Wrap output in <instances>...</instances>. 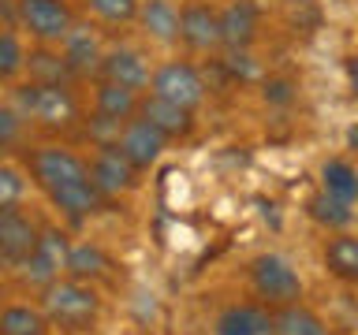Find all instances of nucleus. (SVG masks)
<instances>
[{
    "mask_svg": "<svg viewBox=\"0 0 358 335\" xmlns=\"http://www.w3.org/2000/svg\"><path fill=\"white\" fill-rule=\"evenodd\" d=\"M41 317L60 332H90L101 317V298L83 279H52L41 287Z\"/></svg>",
    "mask_w": 358,
    "mask_h": 335,
    "instance_id": "1",
    "label": "nucleus"
},
{
    "mask_svg": "<svg viewBox=\"0 0 358 335\" xmlns=\"http://www.w3.org/2000/svg\"><path fill=\"white\" fill-rule=\"evenodd\" d=\"M15 108L22 112L27 123H38L45 131H71L83 108L71 86H45V82H27L15 89Z\"/></svg>",
    "mask_w": 358,
    "mask_h": 335,
    "instance_id": "2",
    "label": "nucleus"
},
{
    "mask_svg": "<svg viewBox=\"0 0 358 335\" xmlns=\"http://www.w3.org/2000/svg\"><path fill=\"white\" fill-rule=\"evenodd\" d=\"M150 94L172 100V105L187 108V112H198L209 97V86H206V75H201L194 64L164 60V64H157L153 75H150Z\"/></svg>",
    "mask_w": 358,
    "mask_h": 335,
    "instance_id": "3",
    "label": "nucleus"
},
{
    "mask_svg": "<svg viewBox=\"0 0 358 335\" xmlns=\"http://www.w3.org/2000/svg\"><path fill=\"white\" fill-rule=\"evenodd\" d=\"M250 283L265 306H291L302 302V276L280 253H257L250 261Z\"/></svg>",
    "mask_w": 358,
    "mask_h": 335,
    "instance_id": "4",
    "label": "nucleus"
},
{
    "mask_svg": "<svg viewBox=\"0 0 358 335\" xmlns=\"http://www.w3.org/2000/svg\"><path fill=\"white\" fill-rule=\"evenodd\" d=\"M71 22L75 11L67 0H15V27L27 30L38 45H60Z\"/></svg>",
    "mask_w": 358,
    "mask_h": 335,
    "instance_id": "5",
    "label": "nucleus"
},
{
    "mask_svg": "<svg viewBox=\"0 0 358 335\" xmlns=\"http://www.w3.org/2000/svg\"><path fill=\"white\" fill-rule=\"evenodd\" d=\"M30 175H34V183H38L45 194L56 190V186L90 179L86 175V161L75 149H67V145H38V149L30 153Z\"/></svg>",
    "mask_w": 358,
    "mask_h": 335,
    "instance_id": "6",
    "label": "nucleus"
},
{
    "mask_svg": "<svg viewBox=\"0 0 358 335\" xmlns=\"http://www.w3.org/2000/svg\"><path fill=\"white\" fill-rule=\"evenodd\" d=\"M150 75H153L150 60H145V52L134 49V45H112V49L101 52L97 78H105V82H116L123 89L145 94V89H150Z\"/></svg>",
    "mask_w": 358,
    "mask_h": 335,
    "instance_id": "7",
    "label": "nucleus"
},
{
    "mask_svg": "<svg viewBox=\"0 0 358 335\" xmlns=\"http://www.w3.org/2000/svg\"><path fill=\"white\" fill-rule=\"evenodd\" d=\"M86 175L97 186L101 198H120V194H131L138 186V172L123 161V153L116 145H97L94 156L86 161Z\"/></svg>",
    "mask_w": 358,
    "mask_h": 335,
    "instance_id": "8",
    "label": "nucleus"
},
{
    "mask_svg": "<svg viewBox=\"0 0 358 335\" xmlns=\"http://www.w3.org/2000/svg\"><path fill=\"white\" fill-rule=\"evenodd\" d=\"M67 234L56 231V228H41L38 231V246H34V253L27 261L19 265L22 279H27L30 287H45L52 283V279H60L64 265H67Z\"/></svg>",
    "mask_w": 358,
    "mask_h": 335,
    "instance_id": "9",
    "label": "nucleus"
},
{
    "mask_svg": "<svg viewBox=\"0 0 358 335\" xmlns=\"http://www.w3.org/2000/svg\"><path fill=\"white\" fill-rule=\"evenodd\" d=\"M168 142L161 131H153L145 119H138V116H131L127 123L120 127V138H116V149L123 153V161H127L134 172H150V168L164 156V149H168Z\"/></svg>",
    "mask_w": 358,
    "mask_h": 335,
    "instance_id": "10",
    "label": "nucleus"
},
{
    "mask_svg": "<svg viewBox=\"0 0 358 335\" xmlns=\"http://www.w3.org/2000/svg\"><path fill=\"white\" fill-rule=\"evenodd\" d=\"M64 56V64L71 67L75 78H90L97 75V64H101V52H105V45H101V34L97 27H90V22H71V30L64 34V41L56 45Z\"/></svg>",
    "mask_w": 358,
    "mask_h": 335,
    "instance_id": "11",
    "label": "nucleus"
},
{
    "mask_svg": "<svg viewBox=\"0 0 358 335\" xmlns=\"http://www.w3.org/2000/svg\"><path fill=\"white\" fill-rule=\"evenodd\" d=\"M138 119H145L153 131H161L168 142H179V138H190L194 134V112L172 105V100L157 97V94H138V112H134Z\"/></svg>",
    "mask_w": 358,
    "mask_h": 335,
    "instance_id": "12",
    "label": "nucleus"
},
{
    "mask_svg": "<svg viewBox=\"0 0 358 335\" xmlns=\"http://www.w3.org/2000/svg\"><path fill=\"white\" fill-rule=\"evenodd\" d=\"M179 41L190 52H217L220 49V22H217V8L190 0L179 8Z\"/></svg>",
    "mask_w": 358,
    "mask_h": 335,
    "instance_id": "13",
    "label": "nucleus"
},
{
    "mask_svg": "<svg viewBox=\"0 0 358 335\" xmlns=\"http://www.w3.org/2000/svg\"><path fill=\"white\" fill-rule=\"evenodd\" d=\"M38 231L41 228L27 216V212L8 209L4 216H0V265L19 268L34 253V246H38Z\"/></svg>",
    "mask_w": 358,
    "mask_h": 335,
    "instance_id": "14",
    "label": "nucleus"
},
{
    "mask_svg": "<svg viewBox=\"0 0 358 335\" xmlns=\"http://www.w3.org/2000/svg\"><path fill=\"white\" fill-rule=\"evenodd\" d=\"M134 22L153 45H164V49L179 45V8L172 0H138Z\"/></svg>",
    "mask_w": 358,
    "mask_h": 335,
    "instance_id": "15",
    "label": "nucleus"
},
{
    "mask_svg": "<svg viewBox=\"0 0 358 335\" xmlns=\"http://www.w3.org/2000/svg\"><path fill=\"white\" fill-rule=\"evenodd\" d=\"M220 49H250L257 38V8L250 0H231L217 11Z\"/></svg>",
    "mask_w": 358,
    "mask_h": 335,
    "instance_id": "16",
    "label": "nucleus"
},
{
    "mask_svg": "<svg viewBox=\"0 0 358 335\" xmlns=\"http://www.w3.org/2000/svg\"><path fill=\"white\" fill-rule=\"evenodd\" d=\"M217 335H273V313L265 306H228L217 317Z\"/></svg>",
    "mask_w": 358,
    "mask_h": 335,
    "instance_id": "17",
    "label": "nucleus"
},
{
    "mask_svg": "<svg viewBox=\"0 0 358 335\" xmlns=\"http://www.w3.org/2000/svg\"><path fill=\"white\" fill-rule=\"evenodd\" d=\"M22 75H30V82H45V86H71L75 82L71 67L64 64V56L56 45H38V49H30L27 52V71Z\"/></svg>",
    "mask_w": 358,
    "mask_h": 335,
    "instance_id": "18",
    "label": "nucleus"
},
{
    "mask_svg": "<svg viewBox=\"0 0 358 335\" xmlns=\"http://www.w3.org/2000/svg\"><path fill=\"white\" fill-rule=\"evenodd\" d=\"M49 201L64 212V216L86 220V216H94V212L101 209V201H105V198L97 194V186L90 183V179H83V183H67V186L49 190Z\"/></svg>",
    "mask_w": 358,
    "mask_h": 335,
    "instance_id": "19",
    "label": "nucleus"
},
{
    "mask_svg": "<svg viewBox=\"0 0 358 335\" xmlns=\"http://www.w3.org/2000/svg\"><path fill=\"white\" fill-rule=\"evenodd\" d=\"M94 112H97V116L116 119V123H127L134 112H138V94H134V89H123L116 82H105V78H97V86H94Z\"/></svg>",
    "mask_w": 358,
    "mask_h": 335,
    "instance_id": "20",
    "label": "nucleus"
},
{
    "mask_svg": "<svg viewBox=\"0 0 358 335\" xmlns=\"http://www.w3.org/2000/svg\"><path fill=\"white\" fill-rule=\"evenodd\" d=\"M273 335H332V332L313 309H306L302 302H291V306H276Z\"/></svg>",
    "mask_w": 358,
    "mask_h": 335,
    "instance_id": "21",
    "label": "nucleus"
},
{
    "mask_svg": "<svg viewBox=\"0 0 358 335\" xmlns=\"http://www.w3.org/2000/svg\"><path fill=\"white\" fill-rule=\"evenodd\" d=\"M324 268H329L336 279L355 283L358 279V239L355 234L340 231L336 239H329V246H324Z\"/></svg>",
    "mask_w": 358,
    "mask_h": 335,
    "instance_id": "22",
    "label": "nucleus"
},
{
    "mask_svg": "<svg viewBox=\"0 0 358 335\" xmlns=\"http://www.w3.org/2000/svg\"><path fill=\"white\" fill-rule=\"evenodd\" d=\"M321 190L355 205V198H358V172H355V164L351 161H340V156L324 161L321 164Z\"/></svg>",
    "mask_w": 358,
    "mask_h": 335,
    "instance_id": "23",
    "label": "nucleus"
},
{
    "mask_svg": "<svg viewBox=\"0 0 358 335\" xmlns=\"http://www.w3.org/2000/svg\"><path fill=\"white\" fill-rule=\"evenodd\" d=\"M310 216L321 223V228H329V231H343V228H351L355 223V205L351 201H340V198H332V194H324V190H317V194L310 198Z\"/></svg>",
    "mask_w": 358,
    "mask_h": 335,
    "instance_id": "24",
    "label": "nucleus"
},
{
    "mask_svg": "<svg viewBox=\"0 0 358 335\" xmlns=\"http://www.w3.org/2000/svg\"><path fill=\"white\" fill-rule=\"evenodd\" d=\"M27 71V45L15 27H0V82H15Z\"/></svg>",
    "mask_w": 358,
    "mask_h": 335,
    "instance_id": "25",
    "label": "nucleus"
},
{
    "mask_svg": "<svg viewBox=\"0 0 358 335\" xmlns=\"http://www.w3.org/2000/svg\"><path fill=\"white\" fill-rule=\"evenodd\" d=\"M49 320L34 306H8L0 309V335H45Z\"/></svg>",
    "mask_w": 358,
    "mask_h": 335,
    "instance_id": "26",
    "label": "nucleus"
},
{
    "mask_svg": "<svg viewBox=\"0 0 358 335\" xmlns=\"http://www.w3.org/2000/svg\"><path fill=\"white\" fill-rule=\"evenodd\" d=\"M108 268L105 261V253L97 250V246H90V242H78V246H67V265H64V272H71L75 279H94L101 276Z\"/></svg>",
    "mask_w": 358,
    "mask_h": 335,
    "instance_id": "27",
    "label": "nucleus"
},
{
    "mask_svg": "<svg viewBox=\"0 0 358 335\" xmlns=\"http://www.w3.org/2000/svg\"><path fill=\"white\" fill-rule=\"evenodd\" d=\"M90 15L97 22H105V27H127L134 22V8H138V0H86Z\"/></svg>",
    "mask_w": 358,
    "mask_h": 335,
    "instance_id": "28",
    "label": "nucleus"
},
{
    "mask_svg": "<svg viewBox=\"0 0 358 335\" xmlns=\"http://www.w3.org/2000/svg\"><path fill=\"white\" fill-rule=\"evenodd\" d=\"M30 123L22 119V112L15 105H0V149H15L27 138Z\"/></svg>",
    "mask_w": 358,
    "mask_h": 335,
    "instance_id": "29",
    "label": "nucleus"
},
{
    "mask_svg": "<svg viewBox=\"0 0 358 335\" xmlns=\"http://www.w3.org/2000/svg\"><path fill=\"white\" fill-rule=\"evenodd\" d=\"M22 198H27V175H22L19 168L0 161V205L11 209V205H19Z\"/></svg>",
    "mask_w": 358,
    "mask_h": 335,
    "instance_id": "30",
    "label": "nucleus"
},
{
    "mask_svg": "<svg viewBox=\"0 0 358 335\" xmlns=\"http://www.w3.org/2000/svg\"><path fill=\"white\" fill-rule=\"evenodd\" d=\"M262 97H265V105H291V100L299 97V86L291 82V78H284V75H273V78H265L262 82Z\"/></svg>",
    "mask_w": 358,
    "mask_h": 335,
    "instance_id": "31",
    "label": "nucleus"
},
{
    "mask_svg": "<svg viewBox=\"0 0 358 335\" xmlns=\"http://www.w3.org/2000/svg\"><path fill=\"white\" fill-rule=\"evenodd\" d=\"M120 127H123V123L108 119V116H97V112H94V119L86 123V134H90V142H94V149H97V145H116Z\"/></svg>",
    "mask_w": 358,
    "mask_h": 335,
    "instance_id": "32",
    "label": "nucleus"
},
{
    "mask_svg": "<svg viewBox=\"0 0 358 335\" xmlns=\"http://www.w3.org/2000/svg\"><path fill=\"white\" fill-rule=\"evenodd\" d=\"M11 209H15V205H11ZM4 212H8V209H4V205H0V216H4Z\"/></svg>",
    "mask_w": 358,
    "mask_h": 335,
    "instance_id": "33",
    "label": "nucleus"
},
{
    "mask_svg": "<svg viewBox=\"0 0 358 335\" xmlns=\"http://www.w3.org/2000/svg\"><path fill=\"white\" fill-rule=\"evenodd\" d=\"M0 153H4V149H0Z\"/></svg>",
    "mask_w": 358,
    "mask_h": 335,
    "instance_id": "34",
    "label": "nucleus"
}]
</instances>
